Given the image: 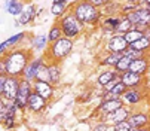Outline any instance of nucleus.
Instances as JSON below:
<instances>
[{"instance_id":"f257e3e1","label":"nucleus","mask_w":150,"mask_h":131,"mask_svg":"<svg viewBox=\"0 0 150 131\" xmlns=\"http://www.w3.org/2000/svg\"><path fill=\"white\" fill-rule=\"evenodd\" d=\"M70 11L74 15V18L85 27V30L97 28L104 16L103 12L100 9L94 8L89 2H73Z\"/></svg>"},{"instance_id":"f03ea898","label":"nucleus","mask_w":150,"mask_h":131,"mask_svg":"<svg viewBox=\"0 0 150 131\" xmlns=\"http://www.w3.org/2000/svg\"><path fill=\"white\" fill-rule=\"evenodd\" d=\"M33 55L34 54L28 48H25V46L9 49L6 52V55H5L8 76L21 78V75H23L24 69L27 67V64L30 63V60L33 58Z\"/></svg>"},{"instance_id":"7ed1b4c3","label":"nucleus","mask_w":150,"mask_h":131,"mask_svg":"<svg viewBox=\"0 0 150 131\" xmlns=\"http://www.w3.org/2000/svg\"><path fill=\"white\" fill-rule=\"evenodd\" d=\"M73 48H74V42L73 40L61 37L57 42L49 43L45 54H43V58H45L46 63H58V64H61L67 57H70V54L73 52Z\"/></svg>"},{"instance_id":"20e7f679","label":"nucleus","mask_w":150,"mask_h":131,"mask_svg":"<svg viewBox=\"0 0 150 131\" xmlns=\"http://www.w3.org/2000/svg\"><path fill=\"white\" fill-rule=\"evenodd\" d=\"M55 23H57L58 27L61 28L62 37L70 39V40H73V42H74L76 37H79V36L83 34V31H85V27L74 18V15L71 14V11H69L66 15L61 16L58 21H55Z\"/></svg>"},{"instance_id":"39448f33","label":"nucleus","mask_w":150,"mask_h":131,"mask_svg":"<svg viewBox=\"0 0 150 131\" xmlns=\"http://www.w3.org/2000/svg\"><path fill=\"white\" fill-rule=\"evenodd\" d=\"M147 95H149V88H143V90H126L120 100L123 103V106L129 107L131 110L143 106H147Z\"/></svg>"},{"instance_id":"423d86ee","label":"nucleus","mask_w":150,"mask_h":131,"mask_svg":"<svg viewBox=\"0 0 150 131\" xmlns=\"http://www.w3.org/2000/svg\"><path fill=\"white\" fill-rule=\"evenodd\" d=\"M119 80L120 83L125 86L126 90H143V88H149L147 83H149V76H140L131 72H125L122 75H119Z\"/></svg>"},{"instance_id":"0eeeda50","label":"nucleus","mask_w":150,"mask_h":131,"mask_svg":"<svg viewBox=\"0 0 150 131\" xmlns=\"http://www.w3.org/2000/svg\"><path fill=\"white\" fill-rule=\"evenodd\" d=\"M122 16H125L129 21L132 27H150V9L137 6L132 12L122 15Z\"/></svg>"},{"instance_id":"6e6552de","label":"nucleus","mask_w":150,"mask_h":131,"mask_svg":"<svg viewBox=\"0 0 150 131\" xmlns=\"http://www.w3.org/2000/svg\"><path fill=\"white\" fill-rule=\"evenodd\" d=\"M128 124L131 125L132 130H140V128H149V112L147 106L138 107L131 110L129 116H128Z\"/></svg>"},{"instance_id":"1a4fd4ad","label":"nucleus","mask_w":150,"mask_h":131,"mask_svg":"<svg viewBox=\"0 0 150 131\" xmlns=\"http://www.w3.org/2000/svg\"><path fill=\"white\" fill-rule=\"evenodd\" d=\"M45 63H46V61H45L43 55H33V58H31L30 63L27 64V67L24 69V72H23V75H21L19 79H23V80H27V82L33 83L34 79H36V75H37L39 69H40Z\"/></svg>"},{"instance_id":"9d476101","label":"nucleus","mask_w":150,"mask_h":131,"mask_svg":"<svg viewBox=\"0 0 150 131\" xmlns=\"http://www.w3.org/2000/svg\"><path fill=\"white\" fill-rule=\"evenodd\" d=\"M126 48H128V43L125 42L123 36L112 34V36H109V39L104 42L103 51L104 52H110V54H123Z\"/></svg>"},{"instance_id":"9b49d317","label":"nucleus","mask_w":150,"mask_h":131,"mask_svg":"<svg viewBox=\"0 0 150 131\" xmlns=\"http://www.w3.org/2000/svg\"><path fill=\"white\" fill-rule=\"evenodd\" d=\"M33 93V86L30 82L27 80H19V86H18V93H16V97L13 98V104L21 109V110L25 112V104H27V100L30 97V94Z\"/></svg>"},{"instance_id":"f8f14e48","label":"nucleus","mask_w":150,"mask_h":131,"mask_svg":"<svg viewBox=\"0 0 150 131\" xmlns=\"http://www.w3.org/2000/svg\"><path fill=\"white\" fill-rule=\"evenodd\" d=\"M48 107H49V103L46 100H43L40 95L31 93L28 100H27V104H25V112L33 113V115H40V113H43Z\"/></svg>"},{"instance_id":"ddd939ff","label":"nucleus","mask_w":150,"mask_h":131,"mask_svg":"<svg viewBox=\"0 0 150 131\" xmlns=\"http://www.w3.org/2000/svg\"><path fill=\"white\" fill-rule=\"evenodd\" d=\"M129 113H131V109L126 107V106H122V107L117 109V110H115V112H112V113H109V115L100 116L98 121H103V122H105L107 125L113 127V125H116V124H119V122L126 121L128 116H129Z\"/></svg>"},{"instance_id":"4468645a","label":"nucleus","mask_w":150,"mask_h":131,"mask_svg":"<svg viewBox=\"0 0 150 131\" xmlns=\"http://www.w3.org/2000/svg\"><path fill=\"white\" fill-rule=\"evenodd\" d=\"M33 86V93L40 95L43 100H46L48 103H51L54 98H55V88L49 83V82H37L34 80L31 83Z\"/></svg>"},{"instance_id":"2eb2a0df","label":"nucleus","mask_w":150,"mask_h":131,"mask_svg":"<svg viewBox=\"0 0 150 131\" xmlns=\"http://www.w3.org/2000/svg\"><path fill=\"white\" fill-rule=\"evenodd\" d=\"M28 40V49L34 54V52H43L45 54V51H46V48H48V37H46V33H39V34H34V36H31V37H28L27 39Z\"/></svg>"},{"instance_id":"dca6fc26","label":"nucleus","mask_w":150,"mask_h":131,"mask_svg":"<svg viewBox=\"0 0 150 131\" xmlns=\"http://www.w3.org/2000/svg\"><path fill=\"white\" fill-rule=\"evenodd\" d=\"M19 78H13V76H6V80H5V86H3V94L2 97L9 100V101H13V98L16 97V93H18V86H19Z\"/></svg>"},{"instance_id":"f3484780","label":"nucleus","mask_w":150,"mask_h":131,"mask_svg":"<svg viewBox=\"0 0 150 131\" xmlns=\"http://www.w3.org/2000/svg\"><path fill=\"white\" fill-rule=\"evenodd\" d=\"M122 15H109V16H103L101 23H100V28L103 30V33H105L107 36H112L115 34L116 28H117V24L120 21Z\"/></svg>"},{"instance_id":"a211bd4d","label":"nucleus","mask_w":150,"mask_h":131,"mask_svg":"<svg viewBox=\"0 0 150 131\" xmlns=\"http://www.w3.org/2000/svg\"><path fill=\"white\" fill-rule=\"evenodd\" d=\"M36 15H37V6L34 3H25L23 12L19 14L16 21L19 26H27V24H31L36 19Z\"/></svg>"},{"instance_id":"6ab92c4d","label":"nucleus","mask_w":150,"mask_h":131,"mask_svg":"<svg viewBox=\"0 0 150 131\" xmlns=\"http://www.w3.org/2000/svg\"><path fill=\"white\" fill-rule=\"evenodd\" d=\"M71 8V2H66V0H54L51 3L49 12L51 15L55 18V21H58L61 16H64Z\"/></svg>"},{"instance_id":"aec40b11","label":"nucleus","mask_w":150,"mask_h":131,"mask_svg":"<svg viewBox=\"0 0 150 131\" xmlns=\"http://www.w3.org/2000/svg\"><path fill=\"white\" fill-rule=\"evenodd\" d=\"M128 72L147 78V76H149V57L138 58V60H132L131 64H129V69H128Z\"/></svg>"},{"instance_id":"412c9836","label":"nucleus","mask_w":150,"mask_h":131,"mask_svg":"<svg viewBox=\"0 0 150 131\" xmlns=\"http://www.w3.org/2000/svg\"><path fill=\"white\" fill-rule=\"evenodd\" d=\"M48 72H49V83L57 88L62 80V69L58 63H48Z\"/></svg>"},{"instance_id":"4be33fe9","label":"nucleus","mask_w":150,"mask_h":131,"mask_svg":"<svg viewBox=\"0 0 150 131\" xmlns=\"http://www.w3.org/2000/svg\"><path fill=\"white\" fill-rule=\"evenodd\" d=\"M122 58V54H110V52H104L103 55L98 57V66L103 69H115V66L117 61Z\"/></svg>"},{"instance_id":"5701e85b","label":"nucleus","mask_w":150,"mask_h":131,"mask_svg":"<svg viewBox=\"0 0 150 131\" xmlns=\"http://www.w3.org/2000/svg\"><path fill=\"white\" fill-rule=\"evenodd\" d=\"M117 76H119V75H117L113 69H104V70H101V72L98 73L97 80H95V86H97V88H100V90H103L110 80H113V79L117 78Z\"/></svg>"},{"instance_id":"b1692460","label":"nucleus","mask_w":150,"mask_h":131,"mask_svg":"<svg viewBox=\"0 0 150 131\" xmlns=\"http://www.w3.org/2000/svg\"><path fill=\"white\" fill-rule=\"evenodd\" d=\"M131 49H135L138 52H146L149 54V49H150V31L144 33V36L141 39H138L137 42L131 43V45H128Z\"/></svg>"},{"instance_id":"393cba45","label":"nucleus","mask_w":150,"mask_h":131,"mask_svg":"<svg viewBox=\"0 0 150 131\" xmlns=\"http://www.w3.org/2000/svg\"><path fill=\"white\" fill-rule=\"evenodd\" d=\"M25 6V2H19V0H9V2H5V11L12 15V16H19V14L23 12Z\"/></svg>"},{"instance_id":"a878e982","label":"nucleus","mask_w":150,"mask_h":131,"mask_svg":"<svg viewBox=\"0 0 150 131\" xmlns=\"http://www.w3.org/2000/svg\"><path fill=\"white\" fill-rule=\"evenodd\" d=\"M28 39L27 33L25 31H19L16 34H12L11 37L6 39V43H8V48L9 49H13V48H18V45H21L23 42H25Z\"/></svg>"},{"instance_id":"bb28decb","label":"nucleus","mask_w":150,"mask_h":131,"mask_svg":"<svg viewBox=\"0 0 150 131\" xmlns=\"http://www.w3.org/2000/svg\"><path fill=\"white\" fill-rule=\"evenodd\" d=\"M144 36V33H141L140 30H137V28H131L129 31H126L125 34H123V39H125V42L128 43V45H131V43H134V42H137L138 39H141Z\"/></svg>"},{"instance_id":"cd10ccee","label":"nucleus","mask_w":150,"mask_h":131,"mask_svg":"<svg viewBox=\"0 0 150 131\" xmlns=\"http://www.w3.org/2000/svg\"><path fill=\"white\" fill-rule=\"evenodd\" d=\"M46 37H48V43H54L57 42L58 39L62 37V33H61V28L58 27V24H52V27L49 28V31L46 33Z\"/></svg>"},{"instance_id":"c85d7f7f","label":"nucleus","mask_w":150,"mask_h":131,"mask_svg":"<svg viewBox=\"0 0 150 131\" xmlns=\"http://www.w3.org/2000/svg\"><path fill=\"white\" fill-rule=\"evenodd\" d=\"M129 64H131V60L128 58V57H125V55H122V58L117 61V64L115 66L113 70H115L117 75H122V73L128 72V69H129Z\"/></svg>"},{"instance_id":"c756f323","label":"nucleus","mask_w":150,"mask_h":131,"mask_svg":"<svg viewBox=\"0 0 150 131\" xmlns=\"http://www.w3.org/2000/svg\"><path fill=\"white\" fill-rule=\"evenodd\" d=\"M132 28V24L128 21L125 16H122L120 18V21H119V24H117V28H116V31H115V34H119V36H123L126 31H129Z\"/></svg>"},{"instance_id":"7c9ffc66","label":"nucleus","mask_w":150,"mask_h":131,"mask_svg":"<svg viewBox=\"0 0 150 131\" xmlns=\"http://www.w3.org/2000/svg\"><path fill=\"white\" fill-rule=\"evenodd\" d=\"M37 82H49V72H48V63H45L42 67L39 69L37 75H36V79Z\"/></svg>"},{"instance_id":"2f4dec72","label":"nucleus","mask_w":150,"mask_h":131,"mask_svg":"<svg viewBox=\"0 0 150 131\" xmlns=\"http://www.w3.org/2000/svg\"><path fill=\"white\" fill-rule=\"evenodd\" d=\"M122 55L128 57V58H129L131 61H132V60H138V58H144V57H149V54H146V52H138V51H135V49H131L129 46H128V48L125 49V52H123Z\"/></svg>"},{"instance_id":"473e14b6","label":"nucleus","mask_w":150,"mask_h":131,"mask_svg":"<svg viewBox=\"0 0 150 131\" xmlns=\"http://www.w3.org/2000/svg\"><path fill=\"white\" fill-rule=\"evenodd\" d=\"M119 5H120V15H126L137 8V2H123Z\"/></svg>"},{"instance_id":"72a5a7b5","label":"nucleus","mask_w":150,"mask_h":131,"mask_svg":"<svg viewBox=\"0 0 150 131\" xmlns=\"http://www.w3.org/2000/svg\"><path fill=\"white\" fill-rule=\"evenodd\" d=\"M131 125L128 124V121H123V122H119L116 125H113V131H131Z\"/></svg>"},{"instance_id":"f704fd0d","label":"nucleus","mask_w":150,"mask_h":131,"mask_svg":"<svg viewBox=\"0 0 150 131\" xmlns=\"http://www.w3.org/2000/svg\"><path fill=\"white\" fill-rule=\"evenodd\" d=\"M107 125L105 122H103V121H97L94 125H92V130L91 131H107Z\"/></svg>"},{"instance_id":"c9c22d12","label":"nucleus","mask_w":150,"mask_h":131,"mask_svg":"<svg viewBox=\"0 0 150 131\" xmlns=\"http://www.w3.org/2000/svg\"><path fill=\"white\" fill-rule=\"evenodd\" d=\"M119 82H120V80H119V76H117V78H115L113 80H110V82H109V83H107V85L104 86V88H103V94H104V93H109L112 88H115V86H116Z\"/></svg>"},{"instance_id":"e433bc0d","label":"nucleus","mask_w":150,"mask_h":131,"mask_svg":"<svg viewBox=\"0 0 150 131\" xmlns=\"http://www.w3.org/2000/svg\"><path fill=\"white\" fill-rule=\"evenodd\" d=\"M0 76H8V72H6V61H5V57H0Z\"/></svg>"},{"instance_id":"4c0bfd02","label":"nucleus","mask_w":150,"mask_h":131,"mask_svg":"<svg viewBox=\"0 0 150 131\" xmlns=\"http://www.w3.org/2000/svg\"><path fill=\"white\" fill-rule=\"evenodd\" d=\"M89 3H91L94 8H97V9H100V11H101V9L105 6V3H107V2H104V0H89Z\"/></svg>"},{"instance_id":"58836bf2","label":"nucleus","mask_w":150,"mask_h":131,"mask_svg":"<svg viewBox=\"0 0 150 131\" xmlns=\"http://www.w3.org/2000/svg\"><path fill=\"white\" fill-rule=\"evenodd\" d=\"M8 51H9V48H8L6 40H5V42H0V57H5Z\"/></svg>"},{"instance_id":"ea45409f","label":"nucleus","mask_w":150,"mask_h":131,"mask_svg":"<svg viewBox=\"0 0 150 131\" xmlns=\"http://www.w3.org/2000/svg\"><path fill=\"white\" fill-rule=\"evenodd\" d=\"M92 98H94L92 93H85V95H83L82 98H77V101H80V103H88V101H91Z\"/></svg>"},{"instance_id":"a19ab883","label":"nucleus","mask_w":150,"mask_h":131,"mask_svg":"<svg viewBox=\"0 0 150 131\" xmlns=\"http://www.w3.org/2000/svg\"><path fill=\"white\" fill-rule=\"evenodd\" d=\"M5 80H6V76H0V97L3 94V86H5Z\"/></svg>"},{"instance_id":"79ce46f5","label":"nucleus","mask_w":150,"mask_h":131,"mask_svg":"<svg viewBox=\"0 0 150 131\" xmlns=\"http://www.w3.org/2000/svg\"><path fill=\"white\" fill-rule=\"evenodd\" d=\"M131 131H149V128H140V130H131Z\"/></svg>"},{"instance_id":"37998d69","label":"nucleus","mask_w":150,"mask_h":131,"mask_svg":"<svg viewBox=\"0 0 150 131\" xmlns=\"http://www.w3.org/2000/svg\"><path fill=\"white\" fill-rule=\"evenodd\" d=\"M0 131H6V130H5V127H3L2 124H0Z\"/></svg>"},{"instance_id":"c03bdc74","label":"nucleus","mask_w":150,"mask_h":131,"mask_svg":"<svg viewBox=\"0 0 150 131\" xmlns=\"http://www.w3.org/2000/svg\"><path fill=\"white\" fill-rule=\"evenodd\" d=\"M6 131H9V130H6Z\"/></svg>"}]
</instances>
